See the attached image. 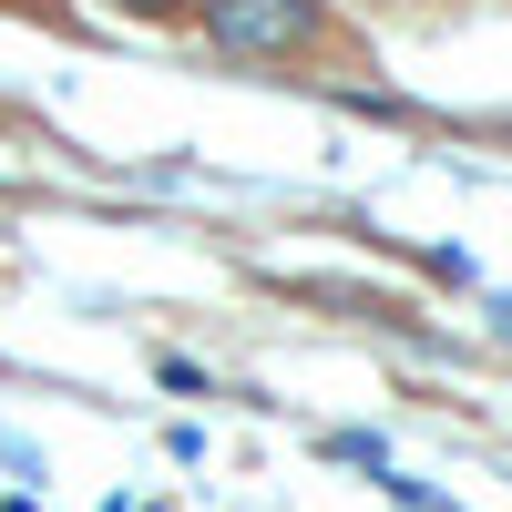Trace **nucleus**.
<instances>
[{"instance_id": "1", "label": "nucleus", "mask_w": 512, "mask_h": 512, "mask_svg": "<svg viewBox=\"0 0 512 512\" xmlns=\"http://www.w3.org/2000/svg\"><path fill=\"white\" fill-rule=\"evenodd\" d=\"M308 31H318L308 0H216V11H205V41H216V52H287V41H308Z\"/></svg>"}, {"instance_id": "3", "label": "nucleus", "mask_w": 512, "mask_h": 512, "mask_svg": "<svg viewBox=\"0 0 512 512\" xmlns=\"http://www.w3.org/2000/svg\"><path fill=\"white\" fill-rule=\"evenodd\" d=\"M205 11H216V0H205Z\"/></svg>"}, {"instance_id": "2", "label": "nucleus", "mask_w": 512, "mask_h": 512, "mask_svg": "<svg viewBox=\"0 0 512 512\" xmlns=\"http://www.w3.org/2000/svg\"><path fill=\"white\" fill-rule=\"evenodd\" d=\"M123 11H144V21H164V11H175V0H123Z\"/></svg>"}]
</instances>
